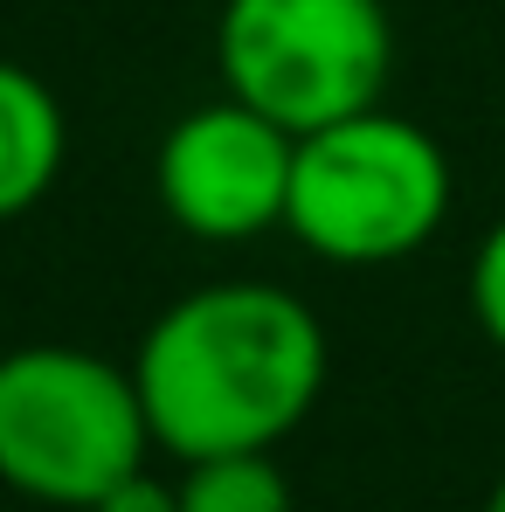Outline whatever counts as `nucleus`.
Returning <instances> with one entry per match:
<instances>
[{
    "label": "nucleus",
    "mask_w": 505,
    "mask_h": 512,
    "mask_svg": "<svg viewBox=\"0 0 505 512\" xmlns=\"http://www.w3.org/2000/svg\"><path fill=\"white\" fill-rule=\"evenodd\" d=\"M132 381L153 443L180 464L277 450L326 395V326L277 284H208L146 326Z\"/></svg>",
    "instance_id": "obj_1"
},
{
    "label": "nucleus",
    "mask_w": 505,
    "mask_h": 512,
    "mask_svg": "<svg viewBox=\"0 0 505 512\" xmlns=\"http://www.w3.org/2000/svg\"><path fill=\"white\" fill-rule=\"evenodd\" d=\"M153 423L132 367L90 346H14L0 353V485L35 506L90 512L118 478L146 471Z\"/></svg>",
    "instance_id": "obj_2"
},
{
    "label": "nucleus",
    "mask_w": 505,
    "mask_h": 512,
    "mask_svg": "<svg viewBox=\"0 0 505 512\" xmlns=\"http://www.w3.org/2000/svg\"><path fill=\"white\" fill-rule=\"evenodd\" d=\"M450 153L416 118L381 104L319 125L291 153V201L284 229L326 263L367 270L416 256L450 215Z\"/></svg>",
    "instance_id": "obj_3"
},
{
    "label": "nucleus",
    "mask_w": 505,
    "mask_h": 512,
    "mask_svg": "<svg viewBox=\"0 0 505 512\" xmlns=\"http://www.w3.org/2000/svg\"><path fill=\"white\" fill-rule=\"evenodd\" d=\"M222 90L291 139L381 104L395 70V21L381 0H222Z\"/></svg>",
    "instance_id": "obj_4"
},
{
    "label": "nucleus",
    "mask_w": 505,
    "mask_h": 512,
    "mask_svg": "<svg viewBox=\"0 0 505 512\" xmlns=\"http://www.w3.org/2000/svg\"><path fill=\"white\" fill-rule=\"evenodd\" d=\"M291 153L298 139L284 125H270L263 111L222 90L215 104H194L167 125L153 187L194 243H250L263 229H284Z\"/></svg>",
    "instance_id": "obj_5"
},
{
    "label": "nucleus",
    "mask_w": 505,
    "mask_h": 512,
    "mask_svg": "<svg viewBox=\"0 0 505 512\" xmlns=\"http://www.w3.org/2000/svg\"><path fill=\"white\" fill-rule=\"evenodd\" d=\"M70 118L28 63L0 56V222H21L63 173Z\"/></svg>",
    "instance_id": "obj_6"
},
{
    "label": "nucleus",
    "mask_w": 505,
    "mask_h": 512,
    "mask_svg": "<svg viewBox=\"0 0 505 512\" xmlns=\"http://www.w3.org/2000/svg\"><path fill=\"white\" fill-rule=\"evenodd\" d=\"M180 512H291V485L270 464V450L194 457L180 471Z\"/></svg>",
    "instance_id": "obj_7"
},
{
    "label": "nucleus",
    "mask_w": 505,
    "mask_h": 512,
    "mask_svg": "<svg viewBox=\"0 0 505 512\" xmlns=\"http://www.w3.org/2000/svg\"><path fill=\"white\" fill-rule=\"evenodd\" d=\"M464 298H471V319L478 333L505 353V215L485 229V243L471 250V277H464Z\"/></svg>",
    "instance_id": "obj_8"
},
{
    "label": "nucleus",
    "mask_w": 505,
    "mask_h": 512,
    "mask_svg": "<svg viewBox=\"0 0 505 512\" xmlns=\"http://www.w3.org/2000/svg\"><path fill=\"white\" fill-rule=\"evenodd\" d=\"M90 512H180V485H160L153 471H132V478H118Z\"/></svg>",
    "instance_id": "obj_9"
},
{
    "label": "nucleus",
    "mask_w": 505,
    "mask_h": 512,
    "mask_svg": "<svg viewBox=\"0 0 505 512\" xmlns=\"http://www.w3.org/2000/svg\"><path fill=\"white\" fill-rule=\"evenodd\" d=\"M485 512H505V478L492 485V499H485Z\"/></svg>",
    "instance_id": "obj_10"
}]
</instances>
